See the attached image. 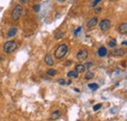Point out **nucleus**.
Here are the masks:
<instances>
[{
	"mask_svg": "<svg viewBox=\"0 0 127 121\" xmlns=\"http://www.w3.org/2000/svg\"><path fill=\"white\" fill-rule=\"evenodd\" d=\"M101 108H102V104H101V103H97V104H95V106L93 107V109H94V111H97V110H99Z\"/></svg>",
	"mask_w": 127,
	"mask_h": 121,
	"instance_id": "20",
	"label": "nucleus"
},
{
	"mask_svg": "<svg viewBox=\"0 0 127 121\" xmlns=\"http://www.w3.org/2000/svg\"><path fill=\"white\" fill-rule=\"evenodd\" d=\"M60 116H61V111H60V110H56V111H54L53 113L51 114L50 119H52V120H56V119L60 118Z\"/></svg>",
	"mask_w": 127,
	"mask_h": 121,
	"instance_id": "13",
	"label": "nucleus"
},
{
	"mask_svg": "<svg viewBox=\"0 0 127 121\" xmlns=\"http://www.w3.org/2000/svg\"><path fill=\"white\" fill-rule=\"evenodd\" d=\"M126 43H127V42H126V41H123V42H122V43H121V44H122V45H126Z\"/></svg>",
	"mask_w": 127,
	"mask_h": 121,
	"instance_id": "31",
	"label": "nucleus"
},
{
	"mask_svg": "<svg viewBox=\"0 0 127 121\" xmlns=\"http://www.w3.org/2000/svg\"><path fill=\"white\" fill-rule=\"evenodd\" d=\"M20 1H21V3H22V4H26V3H27V2H28V0H20Z\"/></svg>",
	"mask_w": 127,
	"mask_h": 121,
	"instance_id": "27",
	"label": "nucleus"
},
{
	"mask_svg": "<svg viewBox=\"0 0 127 121\" xmlns=\"http://www.w3.org/2000/svg\"><path fill=\"white\" fill-rule=\"evenodd\" d=\"M47 74H48L49 76H55L57 74V71L55 69H53V68H50V69L47 70Z\"/></svg>",
	"mask_w": 127,
	"mask_h": 121,
	"instance_id": "18",
	"label": "nucleus"
},
{
	"mask_svg": "<svg viewBox=\"0 0 127 121\" xmlns=\"http://www.w3.org/2000/svg\"><path fill=\"white\" fill-rule=\"evenodd\" d=\"M100 28L102 31H108L110 28V21L109 19H104L100 22Z\"/></svg>",
	"mask_w": 127,
	"mask_h": 121,
	"instance_id": "4",
	"label": "nucleus"
},
{
	"mask_svg": "<svg viewBox=\"0 0 127 121\" xmlns=\"http://www.w3.org/2000/svg\"><path fill=\"white\" fill-rule=\"evenodd\" d=\"M70 63H71V62H66L65 63V66H69Z\"/></svg>",
	"mask_w": 127,
	"mask_h": 121,
	"instance_id": "28",
	"label": "nucleus"
},
{
	"mask_svg": "<svg viewBox=\"0 0 127 121\" xmlns=\"http://www.w3.org/2000/svg\"><path fill=\"white\" fill-rule=\"evenodd\" d=\"M68 45L67 44H61L57 49L55 51V58L56 59H62L66 56V54L68 53Z\"/></svg>",
	"mask_w": 127,
	"mask_h": 121,
	"instance_id": "1",
	"label": "nucleus"
},
{
	"mask_svg": "<svg viewBox=\"0 0 127 121\" xmlns=\"http://www.w3.org/2000/svg\"><path fill=\"white\" fill-rule=\"evenodd\" d=\"M88 87H89V89H91L92 91H95V90H97L99 88V85L96 84V83H91V84L88 85Z\"/></svg>",
	"mask_w": 127,
	"mask_h": 121,
	"instance_id": "17",
	"label": "nucleus"
},
{
	"mask_svg": "<svg viewBox=\"0 0 127 121\" xmlns=\"http://www.w3.org/2000/svg\"><path fill=\"white\" fill-rule=\"evenodd\" d=\"M93 77H94V73L92 71H88L86 73V75H85V79H87V80H89V79H91Z\"/></svg>",
	"mask_w": 127,
	"mask_h": 121,
	"instance_id": "19",
	"label": "nucleus"
},
{
	"mask_svg": "<svg viewBox=\"0 0 127 121\" xmlns=\"http://www.w3.org/2000/svg\"><path fill=\"white\" fill-rule=\"evenodd\" d=\"M23 13V7L21 5H16L12 12V19L14 21H18Z\"/></svg>",
	"mask_w": 127,
	"mask_h": 121,
	"instance_id": "3",
	"label": "nucleus"
},
{
	"mask_svg": "<svg viewBox=\"0 0 127 121\" xmlns=\"http://www.w3.org/2000/svg\"><path fill=\"white\" fill-rule=\"evenodd\" d=\"M56 1H58V2H60V3H63V2H65L66 0H56Z\"/></svg>",
	"mask_w": 127,
	"mask_h": 121,
	"instance_id": "30",
	"label": "nucleus"
},
{
	"mask_svg": "<svg viewBox=\"0 0 127 121\" xmlns=\"http://www.w3.org/2000/svg\"><path fill=\"white\" fill-rule=\"evenodd\" d=\"M112 54L116 57H122L125 54V50L124 49H114L113 51H112Z\"/></svg>",
	"mask_w": 127,
	"mask_h": 121,
	"instance_id": "7",
	"label": "nucleus"
},
{
	"mask_svg": "<svg viewBox=\"0 0 127 121\" xmlns=\"http://www.w3.org/2000/svg\"><path fill=\"white\" fill-rule=\"evenodd\" d=\"M93 66V63H91V62H89V63H87L86 64H85V67H87V68H89V67H91Z\"/></svg>",
	"mask_w": 127,
	"mask_h": 121,
	"instance_id": "25",
	"label": "nucleus"
},
{
	"mask_svg": "<svg viewBox=\"0 0 127 121\" xmlns=\"http://www.w3.org/2000/svg\"><path fill=\"white\" fill-rule=\"evenodd\" d=\"M109 1H114V0H109Z\"/></svg>",
	"mask_w": 127,
	"mask_h": 121,
	"instance_id": "32",
	"label": "nucleus"
},
{
	"mask_svg": "<svg viewBox=\"0 0 127 121\" xmlns=\"http://www.w3.org/2000/svg\"><path fill=\"white\" fill-rule=\"evenodd\" d=\"M86 67L84 64H81V63H78L75 66V71L77 72V73H83V72L85 71Z\"/></svg>",
	"mask_w": 127,
	"mask_h": 121,
	"instance_id": "9",
	"label": "nucleus"
},
{
	"mask_svg": "<svg viewBox=\"0 0 127 121\" xmlns=\"http://www.w3.org/2000/svg\"><path fill=\"white\" fill-rule=\"evenodd\" d=\"M97 23H98V19H97V17H93V18H91V19L88 21V22H87V27H88L89 29H90V28H93L94 27L97 26Z\"/></svg>",
	"mask_w": 127,
	"mask_h": 121,
	"instance_id": "6",
	"label": "nucleus"
},
{
	"mask_svg": "<svg viewBox=\"0 0 127 121\" xmlns=\"http://www.w3.org/2000/svg\"><path fill=\"white\" fill-rule=\"evenodd\" d=\"M101 11H102V8H96V9H95V13L96 14H100Z\"/></svg>",
	"mask_w": 127,
	"mask_h": 121,
	"instance_id": "26",
	"label": "nucleus"
},
{
	"mask_svg": "<svg viewBox=\"0 0 127 121\" xmlns=\"http://www.w3.org/2000/svg\"><path fill=\"white\" fill-rule=\"evenodd\" d=\"M80 30H81V27H78L76 28V30H74V35L75 36H78V33L80 32Z\"/></svg>",
	"mask_w": 127,
	"mask_h": 121,
	"instance_id": "22",
	"label": "nucleus"
},
{
	"mask_svg": "<svg viewBox=\"0 0 127 121\" xmlns=\"http://www.w3.org/2000/svg\"><path fill=\"white\" fill-rule=\"evenodd\" d=\"M58 82H59V84H61V85H65V84H66V80L63 79V78H61V79L58 80Z\"/></svg>",
	"mask_w": 127,
	"mask_h": 121,
	"instance_id": "24",
	"label": "nucleus"
},
{
	"mask_svg": "<svg viewBox=\"0 0 127 121\" xmlns=\"http://www.w3.org/2000/svg\"><path fill=\"white\" fill-rule=\"evenodd\" d=\"M17 47H18V45L16 41H8L4 45V52L6 54H11L17 49Z\"/></svg>",
	"mask_w": 127,
	"mask_h": 121,
	"instance_id": "2",
	"label": "nucleus"
},
{
	"mask_svg": "<svg viewBox=\"0 0 127 121\" xmlns=\"http://www.w3.org/2000/svg\"><path fill=\"white\" fill-rule=\"evenodd\" d=\"M118 30L121 34H126L127 33V23L126 22H122L121 25L118 27Z\"/></svg>",
	"mask_w": 127,
	"mask_h": 121,
	"instance_id": "10",
	"label": "nucleus"
},
{
	"mask_svg": "<svg viewBox=\"0 0 127 121\" xmlns=\"http://www.w3.org/2000/svg\"><path fill=\"white\" fill-rule=\"evenodd\" d=\"M33 10H34V12H39V10H40V5L39 4H37V5H35L34 6V8H33Z\"/></svg>",
	"mask_w": 127,
	"mask_h": 121,
	"instance_id": "23",
	"label": "nucleus"
},
{
	"mask_svg": "<svg viewBox=\"0 0 127 121\" xmlns=\"http://www.w3.org/2000/svg\"><path fill=\"white\" fill-rule=\"evenodd\" d=\"M108 51H107V48L105 47H101L99 48V50H98V55L100 56V57H105V56L107 55Z\"/></svg>",
	"mask_w": 127,
	"mask_h": 121,
	"instance_id": "11",
	"label": "nucleus"
},
{
	"mask_svg": "<svg viewBox=\"0 0 127 121\" xmlns=\"http://www.w3.org/2000/svg\"><path fill=\"white\" fill-rule=\"evenodd\" d=\"M44 61H45V63H46L47 64H48V66H53V64H54V60H53L52 56H51L50 54H47V55L45 56Z\"/></svg>",
	"mask_w": 127,
	"mask_h": 121,
	"instance_id": "8",
	"label": "nucleus"
},
{
	"mask_svg": "<svg viewBox=\"0 0 127 121\" xmlns=\"http://www.w3.org/2000/svg\"><path fill=\"white\" fill-rule=\"evenodd\" d=\"M102 1V0H94V1H93V3L91 4V7H96L100 2Z\"/></svg>",
	"mask_w": 127,
	"mask_h": 121,
	"instance_id": "21",
	"label": "nucleus"
},
{
	"mask_svg": "<svg viewBox=\"0 0 127 121\" xmlns=\"http://www.w3.org/2000/svg\"><path fill=\"white\" fill-rule=\"evenodd\" d=\"M68 77H73V78H77L78 77V73L75 70H71L68 72Z\"/></svg>",
	"mask_w": 127,
	"mask_h": 121,
	"instance_id": "15",
	"label": "nucleus"
},
{
	"mask_svg": "<svg viewBox=\"0 0 127 121\" xmlns=\"http://www.w3.org/2000/svg\"><path fill=\"white\" fill-rule=\"evenodd\" d=\"M87 57H88V52H87L85 49L79 50L78 53L76 54V59L78 61H84V60L87 59Z\"/></svg>",
	"mask_w": 127,
	"mask_h": 121,
	"instance_id": "5",
	"label": "nucleus"
},
{
	"mask_svg": "<svg viewBox=\"0 0 127 121\" xmlns=\"http://www.w3.org/2000/svg\"><path fill=\"white\" fill-rule=\"evenodd\" d=\"M66 84L69 85V84H71V81H70V80H68V81H66Z\"/></svg>",
	"mask_w": 127,
	"mask_h": 121,
	"instance_id": "29",
	"label": "nucleus"
},
{
	"mask_svg": "<svg viewBox=\"0 0 127 121\" xmlns=\"http://www.w3.org/2000/svg\"><path fill=\"white\" fill-rule=\"evenodd\" d=\"M55 39L56 40H60V39H62L63 37H64V32L63 31H61V30H58L56 33H55Z\"/></svg>",
	"mask_w": 127,
	"mask_h": 121,
	"instance_id": "14",
	"label": "nucleus"
},
{
	"mask_svg": "<svg viewBox=\"0 0 127 121\" xmlns=\"http://www.w3.org/2000/svg\"><path fill=\"white\" fill-rule=\"evenodd\" d=\"M109 47H110V48H114L115 46H116V40L115 39H110L109 41Z\"/></svg>",
	"mask_w": 127,
	"mask_h": 121,
	"instance_id": "16",
	"label": "nucleus"
},
{
	"mask_svg": "<svg viewBox=\"0 0 127 121\" xmlns=\"http://www.w3.org/2000/svg\"><path fill=\"white\" fill-rule=\"evenodd\" d=\"M16 34H17V28H16V27H11V28L9 29V31H8L7 36H8V37H13V36H15Z\"/></svg>",
	"mask_w": 127,
	"mask_h": 121,
	"instance_id": "12",
	"label": "nucleus"
}]
</instances>
